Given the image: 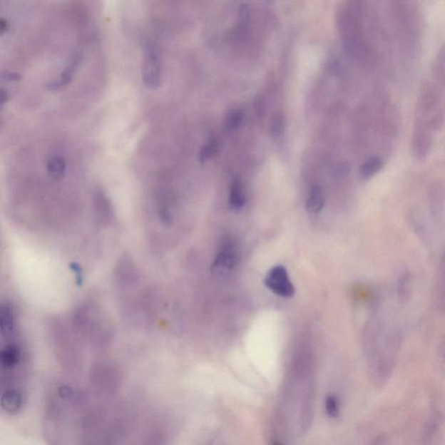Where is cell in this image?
Segmentation results:
<instances>
[{"label":"cell","instance_id":"obj_15","mask_svg":"<svg viewBox=\"0 0 445 445\" xmlns=\"http://www.w3.org/2000/svg\"><path fill=\"white\" fill-rule=\"evenodd\" d=\"M244 121L243 111L240 110L230 111V113L226 115L225 118L224 126L225 131L227 132H234L237 128H240L242 122Z\"/></svg>","mask_w":445,"mask_h":445},{"label":"cell","instance_id":"obj_1","mask_svg":"<svg viewBox=\"0 0 445 445\" xmlns=\"http://www.w3.org/2000/svg\"><path fill=\"white\" fill-rule=\"evenodd\" d=\"M445 122V45L436 53L421 86L413 119L411 155L416 161L430 156Z\"/></svg>","mask_w":445,"mask_h":445},{"label":"cell","instance_id":"obj_14","mask_svg":"<svg viewBox=\"0 0 445 445\" xmlns=\"http://www.w3.org/2000/svg\"><path fill=\"white\" fill-rule=\"evenodd\" d=\"M47 170L51 177L54 178H61L66 173V161L59 155H53L47 162Z\"/></svg>","mask_w":445,"mask_h":445},{"label":"cell","instance_id":"obj_20","mask_svg":"<svg viewBox=\"0 0 445 445\" xmlns=\"http://www.w3.org/2000/svg\"><path fill=\"white\" fill-rule=\"evenodd\" d=\"M2 78L7 79V81H19L21 76L17 73H13V71H5L2 73Z\"/></svg>","mask_w":445,"mask_h":445},{"label":"cell","instance_id":"obj_18","mask_svg":"<svg viewBox=\"0 0 445 445\" xmlns=\"http://www.w3.org/2000/svg\"><path fill=\"white\" fill-rule=\"evenodd\" d=\"M218 150V144L216 140H210L208 143L202 147L200 153H198V160L202 164H204L206 161L210 160V158L215 156Z\"/></svg>","mask_w":445,"mask_h":445},{"label":"cell","instance_id":"obj_9","mask_svg":"<svg viewBox=\"0 0 445 445\" xmlns=\"http://www.w3.org/2000/svg\"><path fill=\"white\" fill-rule=\"evenodd\" d=\"M411 274L408 271L400 272L396 282V292L397 299L401 303H405L410 300L411 294Z\"/></svg>","mask_w":445,"mask_h":445},{"label":"cell","instance_id":"obj_19","mask_svg":"<svg viewBox=\"0 0 445 445\" xmlns=\"http://www.w3.org/2000/svg\"><path fill=\"white\" fill-rule=\"evenodd\" d=\"M285 130V119L281 115H275L271 122L270 131L274 138L280 137Z\"/></svg>","mask_w":445,"mask_h":445},{"label":"cell","instance_id":"obj_7","mask_svg":"<svg viewBox=\"0 0 445 445\" xmlns=\"http://www.w3.org/2000/svg\"><path fill=\"white\" fill-rule=\"evenodd\" d=\"M21 361V349L18 345L8 344L1 352V364L2 369H6L7 377H9L14 369L19 368Z\"/></svg>","mask_w":445,"mask_h":445},{"label":"cell","instance_id":"obj_4","mask_svg":"<svg viewBox=\"0 0 445 445\" xmlns=\"http://www.w3.org/2000/svg\"><path fill=\"white\" fill-rule=\"evenodd\" d=\"M265 284L266 287L280 297H291L295 293V288L283 265H277L270 270L266 275Z\"/></svg>","mask_w":445,"mask_h":445},{"label":"cell","instance_id":"obj_2","mask_svg":"<svg viewBox=\"0 0 445 445\" xmlns=\"http://www.w3.org/2000/svg\"><path fill=\"white\" fill-rule=\"evenodd\" d=\"M393 76L409 74L422 53L424 16L419 4L404 0L382 2Z\"/></svg>","mask_w":445,"mask_h":445},{"label":"cell","instance_id":"obj_5","mask_svg":"<svg viewBox=\"0 0 445 445\" xmlns=\"http://www.w3.org/2000/svg\"><path fill=\"white\" fill-rule=\"evenodd\" d=\"M429 210L436 224H441L445 213V188L444 185L433 186L429 193Z\"/></svg>","mask_w":445,"mask_h":445},{"label":"cell","instance_id":"obj_11","mask_svg":"<svg viewBox=\"0 0 445 445\" xmlns=\"http://www.w3.org/2000/svg\"><path fill=\"white\" fill-rule=\"evenodd\" d=\"M245 204V197L240 180H234L230 186L229 195V205L234 210L242 209Z\"/></svg>","mask_w":445,"mask_h":445},{"label":"cell","instance_id":"obj_12","mask_svg":"<svg viewBox=\"0 0 445 445\" xmlns=\"http://www.w3.org/2000/svg\"><path fill=\"white\" fill-rule=\"evenodd\" d=\"M387 163L379 158H369L364 160L359 169L360 177L364 180H369L382 170Z\"/></svg>","mask_w":445,"mask_h":445},{"label":"cell","instance_id":"obj_8","mask_svg":"<svg viewBox=\"0 0 445 445\" xmlns=\"http://www.w3.org/2000/svg\"><path fill=\"white\" fill-rule=\"evenodd\" d=\"M81 55L78 53H75L71 57L68 65L66 67L65 71H63L61 78L58 81H51L47 83V88L51 91H56L62 88V87L68 85L73 78L75 71L77 70L79 63H81Z\"/></svg>","mask_w":445,"mask_h":445},{"label":"cell","instance_id":"obj_21","mask_svg":"<svg viewBox=\"0 0 445 445\" xmlns=\"http://www.w3.org/2000/svg\"><path fill=\"white\" fill-rule=\"evenodd\" d=\"M8 29V23L5 19H1L0 21V34L3 35Z\"/></svg>","mask_w":445,"mask_h":445},{"label":"cell","instance_id":"obj_22","mask_svg":"<svg viewBox=\"0 0 445 445\" xmlns=\"http://www.w3.org/2000/svg\"><path fill=\"white\" fill-rule=\"evenodd\" d=\"M8 101V94L5 91L2 90L1 93H0V102H1V105L5 104V103Z\"/></svg>","mask_w":445,"mask_h":445},{"label":"cell","instance_id":"obj_17","mask_svg":"<svg viewBox=\"0 0 445 445\" xmlns=\"http://www.w3.org/2000/svg\"><path fill=\"white\" fill-rule=\"evenodd\" d=\"M340 401L337 396L329 394L325 397L324 411L329 419H335L340 414Z\"/></svg>","mask_w":445,"mask_h":445},{"label":"cell","instance_id":"obj_16","mask_svg":"<svg viewBox=\"0 0 445 445\" xmlns=\"http://www.w3.org/2000/svg\"><path fill=\"white\" fill-rule=\"evenodd\" d=\"M0 329L4 334L13 332L14 329V312L9 305H3L1 308V317H0Z\"/></svg>","mask_w":445,"mask_h":445},{"label":"cell","instance_id":"obj_13","mask_svg":"<svg viewBox=\"0 0 445 445\" xmlns=\"http://www.w3.org/2000/svg\"><path fill=\"white\" fill-rule=\"evenodd\" d=\"M324 205V198L319 186H314L310 193L306 209L310 213H317L323 209Z\"/></svg>","mask_w":445,"mask_h":445},{"label":"cell","instance_id":"obj_10","mask_svg":"<svg viewBox=\"0 0 445 445\" xmlns=\"http://www.w3.org/2000/svg\"><path fill=\"white\" fill-rule=\"evenodd\" d=\"M436 304L439 309L445 313V253L441 258L439 265L438 277L436 283Z\"/></svg>","mask_w":445,"mask_h":445},{"label":"cell","instance_id":"obj_3","mask_svg":"<svg viewBox=\"0 0 445 445\" xmlns=\"http://www.w3.org/2000/svg\"><path fill=\"white\" fill-rule=\"evenodd\" d=\"M142 74L143 81L148 88L156 89L160 86L161 78L160 55L157 47L152 42L145 44Z\"/></svg>","mask_w":445,"mask_h":445},{"label":"cell","instance_id":"obj_6","mask_svg":"<svg viewBox=\"0 0 445 445\" xmlns=\"http://www.w3.org/2000/svg\"><path fill=\"white\" fill-rule=\"evenodd\" d=\"M238 262V252L236 246L232 243L225 244L218 252L214 268L230 270L235 267Z\"/></svg>","mask_w":445,"mask_h":445}]
</instances>
